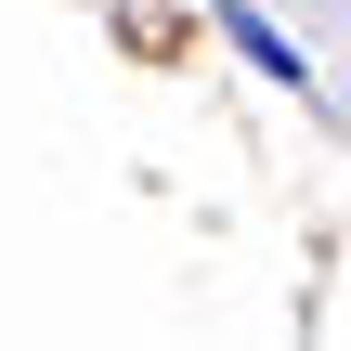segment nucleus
Listing matches in <instances>:
<instances>
[{"label":"nucleus","instance_id":"f257e3e1","mask_svg":"<svg viewBox=\"0 0 351 351\" xmlns=\"http://www.w3.org/2000/svg\"><path fill=\"white\" fill-rule=\"evenodd\" d=\"M221 39H234L247 65H274V78H300V39H274V13H247V0H234V13H221Z\"/></svg>","mask_w":351,"mask_h":351}]
</instances>
